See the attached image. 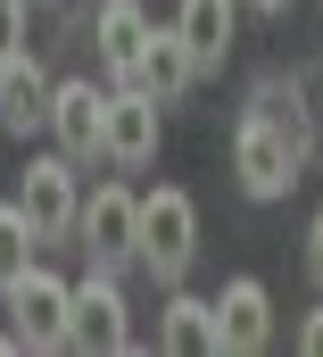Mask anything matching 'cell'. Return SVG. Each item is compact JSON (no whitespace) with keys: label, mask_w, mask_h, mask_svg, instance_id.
<instances>
[{"label":"cell","mask_w":323,"mask_h":357,"mask_svg":"<svg viewBox=\"0 0 323 357\" xmlns=\"http://www.w3.org/2000/svg\"><path fill=\"white\" fill-rule=\"evenodd\" d=\"M133 84L150 91L158 108H174L182 91L199 84V67H191V50H182V33H174V25H158V33H150V50H141V67H133Z\"/></svg>","instance_id":"5bb4252c"},{"label":"cell","mask_w":323,"mask_h":357,"mask_svg":"<svg viewBox=\"0 0 323 357\" xmlns=\"http://www.w3.org/2000/svg\"><path fill=\"white\" fill-rule=\"evenodd\" d=\"M150 8L141 0H100V17H91V50H100V67H108V84H133V67H141V50H150Z\"/></svg>","instance_id":"30bf717a"},{"label":"cell","mask_w":323,"mask_h":357,"mask_svg":"<svg viewBox=\"0 0 323 357\" xmlns=\"http://www.w3.org/2000/svg\"><path fill=\"white\" fill-rule=\"evenodd\" d=\"M108 91L91 75H58L50 84V142L75 158V167H108Z\"/></svg>","instance_id":"277c9868"},{"label":"cell","mask_w":323,"mask_h":357,"mask_svg":"<svg viewBox=\"0 0 323 357\" xmlns=\"http://www.w3.org/2000/svg\"><path fill=\"white\" fill-rule=\"evenodd\" d=\"M0 299H8V324H17L25 349H67V316H75V282H67V274H50L33 258Z\"/></svg>","instance_id":"8992f818"},{"label":"cell","mask_w":323,"mask_h":357,"mask_svg":"<svg viewBox=\"0 0 323 357\" xmlns=\"http://www.w3.org/2000/svg\"><path fill=\"white\" fill-rule=\"evenodd\" d=\"M67 349H133V307H125V274L91 266L75 282V316H67Z\"/></svg>","instance_id":"52a82bcc"},{"label":"cell","mask_w":323,"mask_h":357,"mask_svg":"<svg viewBox=\"0 0 323 357\" xmlns=\"http://www.w3.org/2000/svg\"><path fill=\"white\" fill-rule=\"evenodd\" d=\"M241 8H257V17H290V0H241Z\"/></svg>","instance_id":"d6986e66"},{"label":"cell","mask_w":323,"mask_h":357,"mask_svg":"<svg viewBox=\"0 0 323 357\" xmlns=\"http://www.w3.org/2000/svg\"><path fill=\"white\" fill-rule=\"evenodd\" d=\"M174 33H182V50H191L199 75H224V59L241 42V0H182L174 8Z\"/></svg>","instance_id":"8fae6325"},{"label":"cell","mask_w":323,"mask_h":357,"mask_svg":"<svg viewBox=\"0 0 323 357\" xmlns=\"http://www.w3.org/2000/svg\"><path fill=\"white\" fill-rule=\"evenodd\" d=\"M274 349V291L257 274H233L216 291V357H257Z\"/></svg>","instance_id":"ba28073f"},{"label":"cell","mask_w":323,"mask_h":357,"mask_svg":"<svg viewBox=\"0 0 323 357\" xmlns=\"http://www.w3.org/2000/svg\"><path fill=\"white\" fill-rule=\"evenodd\" d=\"M307 282L323 291V208H315V225H307Z\"/></svg>","instance_id":"e0dca14e"},{"label":"cell","mask_w":323,"mask_h":357,"mask_svg":"<svg viewBox=\"0 0 323 357\" xmlns=\"http://www.w3.org/2000/svg\"><path fill=\"white\" fill-rule=\"evenodd\" d=\"M75 250L91 266H108V274L141 266V191H133V183H91V191H83Z\"/></svg>","instance_id":"6da1fadb"},{"label":"cell","mask_w":323,"mask_h":357,"mask_svg":"<svg viewBox=\"0 0 323 357\" xmlns=\"http://www.w3.org/2000/svg\"><path fill=\"white\" fill-rule=\"evenodd\" d=\"M191 258H199V199L182 183L141 191V274L150 282H182Z\"/></svg>","instance_id":"7a4b0ae2"},{"label":"cell","mask_w":323,"mask_h":357,"mask_svg":"<svg viewBox=\"0 0 323 357\" xmlns=\"http://www.w3.org/2000/svg\"><path fill=\"white\" fill-rule=\"evenodd\" d=\"M83 167L67 150H50V158H25V183H17V208H25V225L42 233V250H58V241H75V208H83Z\"/></svg>","instance_id":"5b68a950"},{"label":"cell","mask_w":323,"mask_h":357,"mask_svg":"<svg viewBox=\"0 0 323 357\" xmlns=\"http://www.w3.org/2000/svg\"><path fill=\"white\" fill-rule=\"evenodd\" d=\"M158 349L174 357H216V299L166 282V307H158Z\"/></svg>","instance_id":"4fadbf2b"},{"label":"cell","mask_w":323,"mask_h":357,"mask_svg":"<svg viewBox=\"0 0 323 357\" xmlns=\"http://www.w3.org/2000/svg\"><path fill=\"white\" fill-rule=\"evenodd\" d=\"M25 17H33V0H0V59L25 50Z\"/></svg>","instance_id":"2e32d148"},{"label":"cell","mask_w":323,"mask_h":357,"mask_svg":"<svg viewBox=\"0 0 323 357\" xmlns=\"http://www.w3.org/2000/svg\"><path fill=\"white\" fill-rule=\"evenodd\" d=\"M0 133H8V142L50 133V75H42V59H33V50L0 59Z\"/></svg>","instance_id":"7c38bea8"},{"label":"cell","mask_w":323,"mask_h":357,"mask_svg":"<svg viewBox=\"0 0 323 357\" xmlns=\"http://www.w3.org/2000/svg\"><path fill=\"white\" fill-rule=\"evenodd\" d=\"M299 142L265 116V108H249L241 125H233V183H241L257 208H274V199H290V183H299Z\"/></svg>","instance_id":"3957f363"},{"label":"cell","mask_w":323,"mask_h":357,"mask_svg":"<svg viewBox=\"0 0 323 357\" xmlns=\"http://www.w3.org/2000/svg\"><path fill=\"white\" fill-rule=\"evenodd\" d=\"M33 258H42V233H33V225H25V208L8 199V208H0V291L33 266Z\"/></svg>","instance_id":"9a60e30c"},{"label":"cell","mask_w":323,"mask_h":357,"mask_svg":"<svg viewBox=\"0 0 323 357\" xmlns=\"http://www.w3.org/2000/svg\"><path fill=\"white\" fill-rule=\"evenodd\" d=\"M33 8H58V0H33Z\"/></svg>","instance_id":"ffe728a7"},{"label":"cell","mask_w":323,"mask_h":357,"mask_svg":"<svg viewBox=\"0 0 323 357\" xmlns=\"http://www.w3.org/2000/svg\"><path fill=\"white\" fill-rule=\"evenodd\" d=\"M299 349H307V357H323V307L307 316V324H299Z\"/></svg>","instance_id":"ac0fdd59"},{"label":"cell","mask_w":323,"mask_h":357,"mask_svg":"<svg viewBox=\"0 0 323 357\" xmlns=\"http://www.w3.org/2000/svg\"><path fill=\"white\" fill-rule=\"evenodd\" d=\"M158 125H166V108L150 91L116 84L108 91V167H116V175H141V167L158 158Z\"/></svg>","instance_id":"9c48e42d"}]
</instances>
